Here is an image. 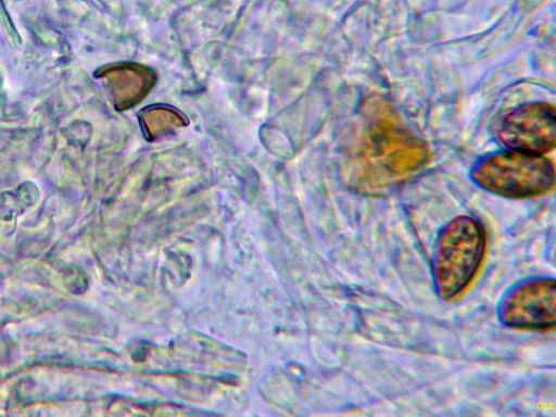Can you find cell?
Returning a JSON list of instances; mask_svg holds the SVG:
<instances>
[{
  "instance_id": "1",
  "label": "cell",
  "mask_w": 556,
  "mask_h": 417,
  "mask_svg": "<svg viewBox=\"0 0 556 417\" xmlns=\"http://www.w3.org/2000/svg\"><path fill=\"white\" fill-rule=\"evenodd\" d=\"M483 225L471 216H457L438 232L431 254V275L444 300L460 294L477 274L485 252Z\"/></svg>"
},
{
  "instance_id": "4",
  "label": "cell",
  "mask_w": 556,
  "mask_h": 417,
  "mask_svg": "<svg viewBox=\"0 0 556 417\" xmlns=\"http://www.w3.org/2000/svg\"><path fill=\"white\" fill-rule=\"evenodd\" d=\"M555 123L552 104H525L503 118L497 136L508 149L541 155L555 147Z\"/></svg>"
},
{
  "instance_id": "3",
  "label": "cell",
  "mask_w": 556,
  "mask_h": 417,
  "mask_svg": "<svg viewBox=\"0 0 556 417\" xmlns=\"http://www.w3.org/2000/svg\"><path fill=\"white\" fill-rule=\"evenodd\" d=\"M500 320L509 327L545 329L556 321V283L553 278L521 280L502 295Z\"/></svg>"
},
{
  "instance_id": "2",
  "label": "cell",
  "mask_w": 556,
  "mask_h": 417,
  "mask_svg": "<svg viewBox=\"0 0 556 417\" xmlns=\"http://www.w3.org/2000/svg\"><path fill=\"white\" fill-rule=\"evenodd\" d=\"M471 177L495 194L526 198L548 191L555 182V170L546 157L508 149L479 161Z\"/></svg>"
}]
</instances>
